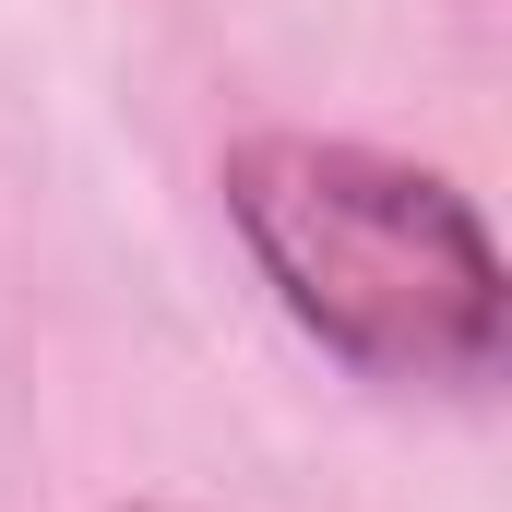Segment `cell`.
<instances>
[{"label": "cell", "instance_id": "obj_1", "mask_svg": "<svg viewBox=\"0 0 512 512\" xmlns=\"http://www.w3.org/2000/svg\"><path fill=\"white\" fill-rule=\"evenodd\" d=\"M227 227L262 262L274 310L382 393H489L512 334V274L489 215L382 143L251 131L215 167Z\"/></svg>", "mask_w": 512, "mask_h": 512}, {"label": "cell", "instance_id": "obj_2", "mask_svg": "<svg viewBox=\"0 0 512 512\" xmlns=\"http://www.w3.org/2000/svg\"><path fill=\"white\" fill-rule=\"evenodd\" d=\"M131 512H167V501H131Z\"/></svg>", "mask_w": 512, "mask_h": 512}]
</instances>
